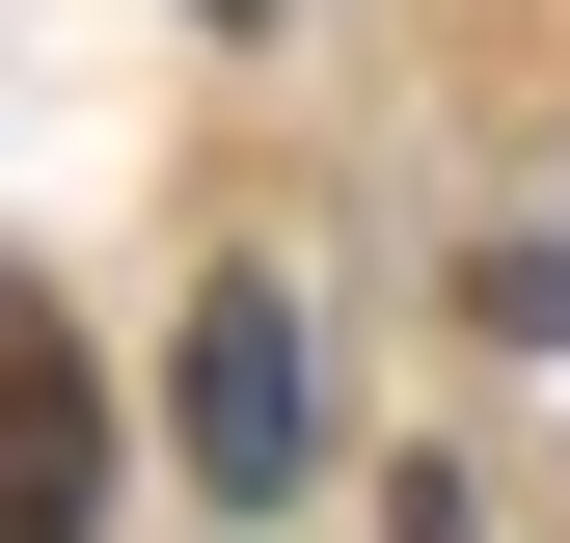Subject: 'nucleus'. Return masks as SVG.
<instances>
[{"label": "nucleus", "mask_w": 570, "mask_h": 543, "mask_svg": "<svg viewBox=\"0 0 570 543\" xmlns=\"http://www.w3.org/2000/svg\"><path fill=\"white\" fill-rule=\"evenodd\" d=\"M164 435H190V490H218V516H272V490H299V299H272V272H218V299H190Z\"/></svg>", "instance_id": "nucleus-1"}, {"label": "nucleus", "mask_w": 570, "mask_h": 543, "mask_svg": "<svg viewBox=\"0 0 570 543\" xmlns=\"http://www.w3.org/2000/svg\"><path fill=\"white\" fill-rule=\"evenodd\" d=\"M109 516V381L82 326H0V543H82Z\"/></svg>", "instance_id": "nucleus-2"}]
</instances>
